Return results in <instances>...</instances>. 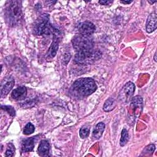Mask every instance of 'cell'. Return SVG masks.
I'll return each instance as SVG.
<instances>
[{
	"label": "cell",
	"mask_w": 157,
	"mask_h": 157,
	"mask_svg": "<svg viewBox=\"0 0 157 157\" xmlns=\"http://www.w3.org/2000/svg\"><path fill=\"white\" fill-rule=\"evenodd\" d=\"M5 17L9 25L15 26L18 25L22 19L21 2L19 1H9L6 4Z\"/></svg>",
	"instance_id": "1"
},
{
	"label": "cell",
	"mask_w": 157,
	"mask_h": 157,
	"mask_svg": "<svg viewBox=\"0 0 157 157\" xmlns=\"http://www.w3.org/2000/svg\"><path fill=\"white\" fill-rule=\"evenodd\" d=\"M72 88L77 95L87 96L96 90L97 86L94 80L91 78H80L73 83Z\"/></svg>",
	"instance_id": "2"
},
{
	"label": "cell",
	"mask_w": 157,
	"mask_h": 157,
	"mask_svg": "<svg viewBox=\"0 0 157 157\" xmlns=\"http://www.w3.org/2000/svg\"><path fill=\"white\" fill-rule=\"evenodd\" d=\"M102 53L98 50H87L77 52L74 57V61L81 64H91L101 58Z\"/></svg>",
	"instance_id": "3"
},
{
	"label": "cell",
	"mask_w": 157,
	"mask_h": 157,
	"mask_svg": "<svg viewBox=\"0 0 157 157\" xmlns=\"http://www.w3.org/2000/svg\"><path fill=\"white\" fill-rule=\"evenodd\" d=\"M72 42L77 52L92 50L93 47V41L90 36L79 34L73 38Z\"/></svg>",
	"instance_id": "4"
},
{
	"label": "cell",
	"mask_w": 157,
	"mask_h": 157,
	"mask_svg": "<svg viewBox=\"0 0 157 157\" xmlns=\"http://www.w3.org/2000/svg\"><path fill=\"white\" fill-rule=\"evenodd\" d=\"M49 21V15L43 13L35 21L33 26V34L36 36L43 34L47 30Z\"/></svg>",
	"instance_id": "5"
},
{
	"label": "cell",
	"mask_w": 157,
	"mask_h": 157,
	"mask_svg": "<svg viewBox=\"0 0 157 157\" xmlns=\"http://www.w3.org/2000/svg\"><path fill=\"white\" fill-rule=\"evenodd\" d=\"M135 91V85L131 82H127L120 92L119 98L126 102L131 99Z\"/></svg>",
	"instance_id": "6"
},
{
	"label": "cell",
	"mask_w": 157,
	"mask_h": 157,
	"mask_svg": "<svg viewBox=\"0 0 157 157\" xmlns=\"http://www.w3.org/2000/svg\"><path fill=\"white\" fill-rule=\"evenodd\" d=\"M15 83L14 78L11 76L5 77L1 82V96L6 97L13 88Z\"/></svg>",
	"instance_id": "7"
},
{
	"label": "cell",
	"mask_w": 157,
	"mask_h": 157,
	"mask_svg": "<svg viewBox=\"0 0 157 157\" xmlns=\"http://www.w3.org/2000/svg\"><path fill=\"white\" fill-rule=\"evenodd\" d=\"M77 29L80 34L83 36H90L92 34L95 29L96 27L93 23L90 21H83L78 24Z\"/></svg>",
	"instance_id": "8"
},
{
	"label": "cell",
	"mask_w": 157,
	"mask_h": 157,
	"mask_svg": "<svg viewBox=\"0 0 157 157\" xmlns=\"http://www.w3.org/2000/svg\"><path fill=\"white\" fill-rule=\"evenodd\" d=\"M157 27V18L156 12H152L148 17L146 21L145 29L148 33L153 32Z\"/></svg>",
	"instance_id": "9"
},
{
	"label": "cell",
	"mask_w": 157,
	"mask_h": 157,
	"mask_svg": "<svg viewBox=\"0 0 157 157\" xmlns=\"http://www.w3.org/2000/svg\"><path fill=\"white\" fill-rule=\"evenodd\" d=\"M38 138H39V136H36L31 137L23 141V142L22 143V145H21L22 151L23 153L31 151L33 150V148L35 146L36 142Z\"/></svg>",
	"instance_id": "10"
},
{
	"label": "cell",
	"mask_w": 157,
	"mask_h": 157,
	"mask_svg": "<svg viewBox=\"0 0 157 157\" xmlns=\"http://www.w3.org/2000/svg\"><path fill=\"white\" fill-rule=\"evenodd\" d=\"M27 94V90L25 86H19L14 89L11 94V97L16 101L24 99Z\"/></svg>",
	"instance_id": "11"
},
{
	"label": "cell",
	"mask_w": 157,
	"mask_h": 157,
	"mask_svg": "<svg viewBox=\"0 0 157 157\" xmlns=\"http://www.w3.org/2000/svg\"><path fill=\"white\" fill-rule=\"evenodd\" d=\"M58 48V39L55 36L53 37V40L52 42V44L47 53V59H52L54 58L56 54L57 50Z\"/></svg>",
	"instance_id": "12"
},
{
	"label": "cell",
	"mask_w": 157,
	"mask_h": 157,
	"mask_svg": "<svg viewBox=\"0 0 157 157\" xmlns=\"http://www.w3.org/2000/svg\"><path fill=\"white\" fill-rule=\"evenodd\" d=\"M49 150H50L49 142L46 140H42L37 148L38 154L41 156H47L49 153Z\"/></svg>",
	"instance_id": "13"
},
{
	"label": "cell",
	"mask_w": 157,
	"mask_h": 157,
	"mask_svg": "<svg viewBox=\"0 0 157 157\" xmlns=\"http://www.w3.org/2000/svg\"><path fill=\"white\" fill-rule=\"evenodd\" d=\"M105 129V124L102 122L98 123L92 132V139L93 140H98L102 136Z\"/></svg>",
	"instance_id": "14"
},
{
	"label": "cell",
	"mask_w": 157,
	"mask_h": 157,
	"mask_svg": "<svg viewBox=\"0 0 157 157\" xmlns=\"http://www.w3.org/2000/svg\"><path fill=\"white\" fill-rule=\"evenodd\" d=\"M116 104L115 99L112 98H109L105 101L103 105V110L107 112H110L115 107Z\"/></svg>",
	"instance_id": "15"
},
{
	"label": "cell",
	"mask_w": 157,
	"mask_h": 157,
	"mask_svg": "<svg viewBox=\"0 0 157 157\" xmlns=\"http://www.w3.org/2000/svg\"><path fill=\"white\" fill-rule=\"evenodd\" d=\"M143 105V99L140 96H136L131 99V107H132L134 109L139 108L142 110Z\"/></svg>",
	"instance_id": "16"
},
{
	"label": "cell",
	"mask_w": 157,
	"mask_h": 157,
	"mask_svg": "<svg viewBox=\"0 0 157 157\" xmlns=\"http://www.w3.org/2000/svg\"><path fill=\"white\" fill-rule=\"evenodd\" d=\"M128 131L124 128L122 129L121 132V137H120V144L121 147L124 146L126 143L128 142Z\"/></svg>",
	"instance_id": "17"
},
{
	"label": "cell",
	"mask_w": 157,
	"mask_h": 157,
	"mask_svg": "<svg viewBox=\"0 0 157 157\" xmlns=\"http://www.w3.org/2000/svg\"><path fill=\"white\" fill-rule=\"evenodd\" d=\"M35 130L34 126L31 123H28L23 129V134L25 135H29L34 132Z\"/></svg>",
	"instance_id": "18"
},
{
	"label": "cell",
	"mask_w": 157,
	"mask_h": 157,
	"mask_svg": "<svg viewBox=\"0 0 157 157\" xmlns=\"http://www.w3.org/2000/svg\"><path fill=\"white\" fill-rule=\"evenodd\" d=\"M15 150V147L13 145V144H11V143L8 144H7V150L6 151V153H5V156H7V157L13 156Z\"/></svg>",
	"instance_id": "19"
},
{
	"label": "cell",
	"mask_w": 157,
	"mask_h": 157,
	"mask_svg": "<svg viewBox=\"0 0 157 157\" xmlns=\"http://www.w3.org/2000/svg\"><path fill=\"white\" fill-rule=\"evenodd\" d=\"M1 109L12 117H14L15 115V110L13 107L10 105H1Z\"/></svg>",
	"instance_id": "20"
},
{
	"label": "cell",
	"mask_w": 157,
	"mask_h": 157,
	"mask_svg": "<svg viewBox=\"0 0 157 157\" xmlns=\"http://www.w3.org/2000/svg\"><path fill=\"white\" fill-rule=\"evenodd\" d=\"M90 134V128L88 127H82L80 129L79 134L82 139L86 138Z\"/></svg>",
	"instance_id": "21"
},
{
	"label": "cell",
	"mask_w": 157,
	"mask_h": 157,
	"mask_svg": "<svg viewBox=\"0 0 157 157\" xmlns=\"http://www.w3.org/2000/svg\"><path fill=\"white\" fill-rule=\"evenodd\" d=\"M155 150V146L153 144H150L147 145L143 150L142 153L145 154H151Z\"/></svg>",
	"instance_id": "22"
},
{
	"label": "cell",
	"mask_w": 157,
	"mask_h": 157,
	"mask_svg": "<svg viewBox=\"0 0 157 157\" xmlns=\"http://www.w3.org/2000/svg\"><path fill=\"white\" fill-rule=\"evenodd\" d=\"M36 104V102L34 100H28L24 102H22L21 104V106L23 107H31V106L30 105V104H31L33 106Z\"/></svg>",
	"instance_id": "23"
},
{
	"label": "cell",
	"mask_w": 157,
	"mask_h": 157,
	"mask_svg": "<svg viewBox=\"0 0 157 157\" xmlns=\"http://www.w3.org/2000/svg\"><path fill=\"white\" fill-rule=\"evenodd\" d=\"M99 3L101 4V5L107 6V5H110L112 3H113V1H111V0H101V1H99Z\"/></svg>",
	"instance_id": "24"
},
{
	"label": "cell",
	"mask_w": 157,
	"mask_h": 157,
	"mask_svg": "<svg viewBox=\"0 0 157 157\" xmlns=\"http://www.w3.org/2000/svg\"><path fill=\"white\" fill-rule=\"evenodd\" d=\"M132 2V1H120V2L123 3V4H130Z\"/></svg>",
	"instance_id": "25"
},
{
	"label": "cell",
	"mask_w": 157,
	"mask_h": 157,
	"mask_svg": "<svg viewBox=\"0 0 157 157\" xmlns=\"http://www.w3.org/2000/svg\"><path fill=\"white\" fill-rule=\"evenodd\" d=\"M154 61H155V62L157 61V59H156V53H155V55H154Z\"/></svg>",
	"instance_id": "26"
},
{
	"label": "cell",
	"mask_w": 157,
	"mask_h": 157,
	"mask_svg": "<svg viewBox=\"0 0 157 157\" xmlns=\"http://www.w3.org/2000/svg\"><path fill=\"white\" fill-rule=\"evenodd\" d=\"M156 2V1H148V2L150 3V4H153V3Z\"/></svg>",
	"instance_id": "27"
}]
</instances>
